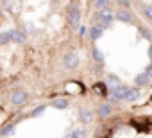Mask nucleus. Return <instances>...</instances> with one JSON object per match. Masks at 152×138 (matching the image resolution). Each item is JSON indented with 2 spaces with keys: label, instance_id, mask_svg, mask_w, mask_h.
Masks as SVG:
<instances>
[{
  "label": "nucleus",
  "instance_id": "obj_1",
  "mask_svg": "<svg viewBox=\"0 0 152 138\" xmlns=\"http://www.w3.org/2000/svg\"><path fill=\"white\" fill-rule=\"evenodd\" d=\"M113 20H115V13L109 7H104L93 16V25H100L102 29H107L113 23Z\"/></svg>",
  "mask_w": 152,
  "mask_h": 138
},
{
  "label": "nucleus",
  "instance_id": "obj_2",
  "mask_svg": "<svg viewBox=\"0 0 152 138\" xmlns=\"http://www.w3.org/2000/svg\"><path fill=\"white\" fill-rule=\"evenodd\" d=\"M66 16H68V23H70L72 29H77L81 25V9H79L77 4H72L68 7V15Z\"/></svg>",
  "mask_w": 152,
  "mask_h": 138
},
{
  "label": "nucleus",
  "instance_id": "obj_3",
  "mask_svg": "<svg viewBox=\"0 0 152 138\" xmlns=\"http://www.w3.org/2000/svg\"><path fill=\"white\" fill-rule=\"evenodd\" d=\"M27 101H29V95H27V92H23V90H16V92L11 93V102H13L15 106H18V108L25 106Z\"/></svg>",
  "mask_w": 152,
  "mask_h": 138
},
{
  "label": "nucleus",
  "instance_id": "obj_4",
  "mask_svg": "<svg viewBox=\"0 0 152 138\" xmlns=\"http://www.w3.org/2000/svg\"><path fill=\"white\" fill-rule=\"evenodd\" d=\"M63 63H64V66L68 68V70H73V68H77V66H79L81 59H79V56L75 54V52H68V54L63 57Z\"/></svg>",
  "mask_w": 152,
  "mask_h": 138
},
{
  "label": "nucleus",
  "instance_id": "obj_5",
  "mask_svg": "<svg viewBox=\"0 0 152 138\" xmlns=\"http://www.w3.org/2000/svg\"><path fill=\"white\" fill-rule=\"evenodd\" d=\"M115 18H116L118 22H122V23H132V22H134V18H132V15H131L129 9H120V11L115 15Z\"/></svg>",
  "mask_w": 152,
  "mask_h": 138
},
{
  "label": "nucleus",
  "instance_id": "obj_6",
  "mask_svg": "<svg viewBox=\"0 0 152 138\" xmlns=\"http://www.w3.org/2000/svg\"><path fill=\"white\" fill-rule=\"evenodd\" d=\"M9 34H11V41H15V43H25V41H27L25 32H22V31H18V29L9 31Z\"/></svg>",
  "mask_w": 152,
  "mask_h": 138
},
{
  "label": "nucleus",
  "instance_id": "obj_7",
  "mask_svg": "<svg viewBox=\"0 0 152 138\" xmlns=\"http://www.w3.org/2000/svg\"><path fill=\"white\" fill-rule=\"evenodd\" d=\"M148 83H150V76L148 74H138L136 77H134V84H136V88H141V86H148Z\"/></svg>",
  "mask_w": 152,
  "mask_h": 138
},
{
  "label": "nucleus",
  "instance_id": "obj_8",
  "mask_svg": "<svg viewBox=\"0 0 152 138\" xmlns=\"http://www.w3.org/2000/svg\"><path fill=\"white\" fill-rule=\"evenodd\" d=\"M111 113H113V104H111V102L100 104V108H99V117H100V118H107Z\"/></svg>",
  "mask_w": 152,
  "mask_h": 138
},
{
  "label": "nucleus",
  "instance_id": "obj_9",
  "mask_svg": "<svg viewBox=\"0 0 152 138\" xmlns=\"http://www.w3.org/2000/svg\"><path fill=\"white\" fill-rule=\"evenodd\" d=\"M138 97H140V88H127V92L124 95V101L134 102V101H138Z\"/></svg>",
  "mask_w": 152,
  "mask_h": 138
},
{
  "label": "nucleus",
  "instance_id": "obj_10",
  "mask_svg": "<svg viewBox=\"0 0 152 138\" xmlns=\"http://www.w3.org/2000/svg\"><path fill=\"white\" fill-rule=\"evenodd\" d=\"M104 84H106V88H109V90H113V88H116L118 84H122V81L118 79V76H115V74H109Z\"/></svg>",
  "mask_w": 152,
  "mask_h": 138
},
{
  "label": "nucleus",
  "instance_id": "obj_11",
  "mask_svg": "<svg viewBox=\"0 0 152 138\" xmlns=\"http://www.w3.org/2000/svg\"><path fill=\"white\" fill-rule=\"evenodd\" d=\"M79 120H81V124H90V122L93 120V113H91L90 109L83 108V109L79 111Z\"/></svg>",
  "mask_w": 152,
  "mask_h": 138
},
{
  "label": "nucleus",
  "instance_id": "obj_12",
  "mask_svg": "<svg viewBox=\"0 0 152 138\" xmlns=\"http://www.w3.org/2000/svg\"><path fill=\"white\" fill-rule=\"evenodd\" d=\"M102 32H104V29H102L100 25H93V27L90 29V38L95 41V40H99V38L102 36Z\"/></svg>",
  "mask_w": 152,
  "mask_h": 138
},
{
  "label": "nucleus",
  "instance_id": "obj_13",
  "mask_svg": "<svg viewBox=\"0 0 152 138\" xmlns=\"http://www.w3.org/2000/svg\"><path fill=\"white\" fill-rule=\"evenodd\" d=\"M52 108H56V109H66L68 108V101L66 99H56V101H52Z\"/></svg>",
  "mask_w": 152,
  "mask_h": 138
},
{
  "label": "nucleus",
  "instance_id": "obj_14",
  "mask_svg": "<svg viewBox=\"0 0 152 138\" xmlns=\"http://www.w3.org/2000/svg\"><path fill=\"white\" fill-rule=\"evenodd\" d=\"M15 124H11V126H6L2 131H0V136H2V138H6V136H11V134H15Z\"/></svg>",
  "mask_w": 152,
  "mask_h": 138
},
{
  "label": "nucleus",
  "instance_id": "obj_15",
  "mask_svg": "<svg viewBox=\"0 0 152 138\" xmlns=\"http://www.w3.org/2000/svg\"><path fill=\"white\" fill-rule=\"evenodd\" d=\"M109 4H111V0H95L93 2V7L95 9H104V7H109Z\"/></svg>",
  "mask_w": 152,
  "mask_h": 138
},
{
  "label": "nucleus",
  "instance_id": "obj_16",
  "mask_svg": "<svg viewBox=\"0 0 152 138\" xmlns=\"http://www.w3.org/2000/svg\"><path fill=\"white\" fill-rule=\"evenodd\" d=\"M91 56H93V59H95V61H99V63H104V54H102V52H100L97 47L91 50Z\"/></svg>",
  "mask_w": 152,
  "mask_h": 138
},
{
  "label": "nucleus",
  "instance_id": "obj_17",
  "mask_svg": "<svg viewBox=\"0 0 152 138\" xmlns=\"http://www.w3.org/2000/svg\"><path fill=\"white\" fill-rule=\"evenodd\" d=\"M93 90H95V92H99L100 95H106V93H107V88H106V84H104V83H97V84H93Z\"/></svg>",
  "mask_w": 152,
  "mask_h": 138
},
{
  "label": "nucleus",
  "instance_id": "obj_18",
  "mask_svg": "<svg viewBox=\"0 0 152 138\" xmlns=\"http://www.w3.org/2000/svg\"><path fill=\"white\" fill-rule=\"evenodd\" d=\"M70 133H72V138H84V136H86V131L81 129V127L73 129V131H70Z\"/></svg>",
  "mask_w": 152,
  "mask_h": 138
},
{
  "label": "nucleus",
  "instance_id": "obj_19",
  "mask_svg": "<svg viewBox=\"0 0 152 138\" xmlns=\"http://www.w3.org/2000/svg\"><path fill=\"white\" fill-rule=\"evenodd\" d=\"M9 41H11L9 31H7V32H0V45H6V43H9Z\"/></svg>",
  "mask_w": 152,
  "mask_h": 138
},
{
  "label": "nucleus",
  "instance_id": "obj_20",
  "mask_svg": "<svg viewBox=\"0 0 152 138\" xmlns=\"http://www.w3.org/2000/svg\"><path fill=\"white\" fill-rule=\"evenodd\" d=\"M143 15H145L147 20H152V6H150V4L143 6Z\"/></svg>",
  "mask_w": 152,
  "mask_h": 138
},
{
  "label": "nucleus",
  "instance_id": "obj_21",
  "mask_svg": "<svg viewBox=\"0 0 152 138\" xmlns=\"http://www.w3.org/2000/svg\"><path fill=\"white\" fill-rule=\"evenodd\" d=\"M138 32H140L145 40H150V38H152V34H150V31H148L147 27H138Z\"/></svg>",
  "mask_w": 152,
  "mask_h": 138
},
{
  "label": "nucleus",
  "instance_id": "obj_22",
  "mask_svg": "<svg viewBox=\"0 0 152 138\" xmlns=\"http://www.w3.org/2000/svg\"><path fill=\"white\" fill-rule=\"evenodd\" d=\"M45 109H47L45 106H38V108H36V109L31 113V117H41V115L45 113Z\"/></svg>",
  "mask_w": 152,
  "mask_h": 138
},
{
  "label": "nucleus",
  "instance_id": "obj_23",
  "mask_svg": "<svg viewBox=\"0 0 152 138\" xmlns=\"http://www.w3.org/2000/svg\"><path fill=\"white\" fill-rule=\"evenodd\" d=\"M118 4L125 9H131V0H118Z\"/></svg>",
  "mask_w": 152,
  "mask_h": 138
},
{
  "label": "nucleus",
  "instance_id": "obj_24",
  "mask_svg": "<svg viewBox=\"0 0 152 138\" xmlns=\"http://www.w3.org/2000/svg\"><path fill=\"white\" fill-rule=\"evenodd\" d=\"M77 29H79V36H84V34H86V27H83V25H79Z\"/></svg>",
  "mask_w": 152,
  "mask_h": 138
},
{
  "label": "nucleus",
  "instance_id": "obj_25",
  "mask_svg": "<svg viewBox=\"0 0 152 138\" xmlns=\"http://www.w3.org/2000/svg\"><path fill=\"white\" fill-rule=\"evenodd\" d=\"M145 74H148V76L152 74V65H147V66H145Z\"/></svg>",
  "mask_w": 152,
  "mask_h": 138
}]
</instances>
